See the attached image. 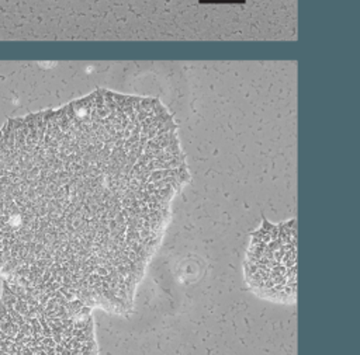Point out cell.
<instances>
[{
    "instance_id": "1",
    "label": "cell",
    "mask_w": 360,
    "mask_h": 355,
    "mask_svg": "<svg viewBox=\"0 0 360 355\" xmlns=\"http://www.w3.org/2000/svg\"><path fill=\"white\" fill-rule=\"evenodd\" d=\"M156 100L96 91L0 129V279L128 314L188 182Z\"/></svg>"
},
{
    "instance_id": "2",
    "label": "cell",
    "mask_w": 360,
    "mask_h": 355,
    "mask_svg": "<svg viewBox=\"0 0 360 355\" xmlns=\"http://www.w3.org/2000/svg\"><path fill=\"white\" fill-rule=\"evenodd\" d=\"M91 310L1 282L0 355H97Z\"/></svg>"
},
{
    "instance_id": "3",
    "label": "cell",
    "mask_w": 360,
    "mask_h": 355,
    "mask_svg": "<svg viewBox=\"0 0 360 355\" xmlns=\"http://www.w3.org/2000/svg\"><path fill=\"white\" fill-rule=\"evenodd\" d=\"M243 275L249 289L259 297L294 303L297 293V223L288 219L271 223L263 219L250 234Z\"/></svg>"
}]
</instances>
